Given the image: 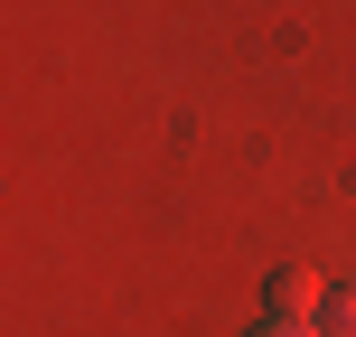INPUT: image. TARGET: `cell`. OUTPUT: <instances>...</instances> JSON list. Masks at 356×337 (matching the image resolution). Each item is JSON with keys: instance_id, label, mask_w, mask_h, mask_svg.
Segmentation results:
<instances>
[{"instance_id": "3957f363", "label": "cell", "mask_w": 356, "mask_h": 337, "mask_svg": "<svg viewBox=\"0 0 356 337\" xmlns=\"http://www.w3.org/2000/svg\"><path fill=\"white\" fill-rule=\"evenodd\" d=\"M244 337H319V328H309V319H253Z\"/></svg>"}, {"instance_id": "7a4b0ae2", "label": "cell", "mask_w": 356, "mask_h": 337, "mask_svg": "<svg viewBox=\"0 0 356 337\" xmlns=\"http://www.w3.org/2000/svg\"><path fill=\"white\" fill-rule=\"evenodd\" d=\"M319 337H356V281H328V300H319Z\"/></svg>"}, {"instance_id": "6da1fadb", "label": "cell", "mask_w": 356, "mask_h": 337, "mask_svg": "<svg viewBox=\"0 0 356 337\" xmlns=\"http://www.w3.org/2000/svg\"><path fill=\"white\" fill-rule=\"evenodd\" d=\"M319 300H328V281H309V272H272L263 281V319H309L319 328Z\"/></svg>"}]
</instances>
